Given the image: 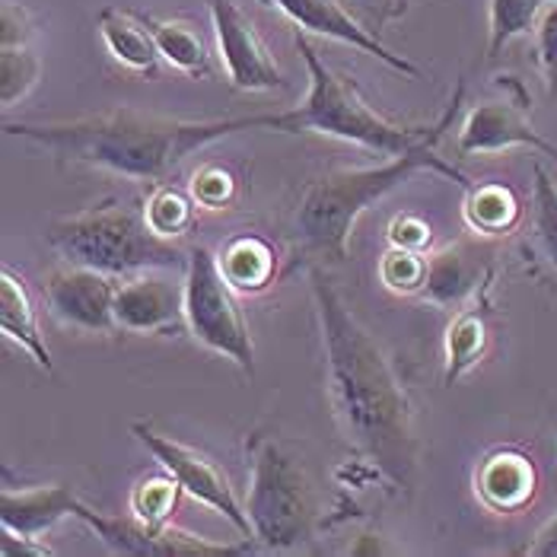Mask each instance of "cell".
Returning a JSON list of instances; mask_svg holds the SVG:
<instances>
[{"instance_id": "6da1fadb", "label": "cell", "mask_w": 557, "mask_h": 557, "mask_svg": "<svg viewBox=\"0 0 557 557\" xmlns=\"http://www.w3.org/2000/svg\"><path fill=\"white\" fill-rule=\"evenodd\" d=\"M309 284L325 347L329 395L344 436L388 484L411 491L421 446L408 392L398 383L383 347L357 322L322 268H309Z\"/></svg>"}, {"instance_id": "7a4b0ae2", "label": "cell", "mask_w": 557, "mask_h": 557, "mask_svg": "<svg viewBox=\"0 0 557 557\" xmlns=\"http://www.w3.org/2000/svg\"><path fill=\"white\" fill-rule=\"evenodd\" d=\"M3 131L54 153L61 163L115 172L137 182H163L195 150L239 131H264V112L214 122H178L122 106L77 122H7Z\"/></svg>"}, {"instance_id": "3957f363", "label": "cell", "mask_w": 557, "mask_h": 557, "mask_svg": "<svg viewBox=\"0 0 557 557\" xmlns=\"http://www.w3.org/2000/svg\"><path fill=\"white\" fill-rule=\"evenodd\" d=\"M462 99H466V84L459 81L449 106L443 109V115L433 122L428 137L421 144H414L411 150L388 157L380 166L332 170L312 178L302 191L300 208H297V233H300L302 246L325 261H335V264L344 261L347 258V239H350L360 214L367 208H373L376 201H383L388 191H395L398 185H405L418 172H436V175L459 182L462 188H472V182L453 163H443L436 157V144L446 137V131L456 125Z\"/></svg>"}, {"instance_id": "277c9868", "label": "cell", "mask_w": 557, "mask_h": 557, "mask_svg": "<svg viewBox=\"0 0 557 557\" xmlns=\"http://www.w3.org/2000/svg\"><path fill=\"white\" fill-rule=\"evenodd\" d=\"M294 45L300 51L306 74H309V92L297 109L287 112H264V131L277 134H325L347 144H357L363 150L395 157L411 150L430 134L433 125H398L380 115L354 81L332 71L319 48L309 42V36L297 29Z\"/></svg>"}, {"instance_id": "5b68a950", "label": "cell", "mask_w": 557, "mask_h": 557, "mask_svg": "<svg viewBox=\"0 0 557 557\" xmlns=\"http://www.w3.org/2000/svg\"><path fill=\"white\" fill-rule=\"evenodd\" d=\"M45 239L67 264L96 268L112 277H134L157 268H188L185 249L160 236L147 223L144 208H134L122 198H106L81 214L51 220Z\"/></svg>"}, {"instance_id": "8992f818", "label": "cell", "mask_w": 557, "mask_h": 557, "mask_svg": "<svg viewBox=\"0 0 557 557\" xmlns=\"http://www.w3.org/2000/svg\"><path fill=\"white\" fill-rule=\"evenodd\" d=\"M249 497L246 513L252 539L264 552H290L312 539L315 491L300 462L271 436H256L249 446Z\"/></svg>"}, {"instance_id": "52a82bcc", "label": "cell", "mask_w": 557, "mask_h": 557, "mask_svg": "<svg viewBox=\"0 0 557 557\" xmlns=\"http://www.w3.org/2000/svg\"><path fill=\"white\" fill-rule=\"evenodd\" d=\"M185 322L198 344L236 363L243 373L256 376V344L236 290L220 271L211 249L198 246L188 252L185 268Z\"/></svg>"}, {"instance_id": "ba28073f", "label": "cell", "mask_w": 557, "mask_h": 557, "mask_svg": "<svg viewBox=\"0 0 557 557\" xmlns=\"http://www.w3.org/2000/svg\"><path fill=\"white\" fill-rule=\"evenodd\" d=\"M74 516L86 522L96 539L122 557H236L249 555L252 545H226V542H211L205 535H195L178 525H153L140 516H109L86 507L84 500L77 504Z\"/></svg>"}, {"instance_id": "9c48e42d", "label": "cell", "mask_w": 557, "mask_h": 557, "mask_svg": "<svg viewBox=\"0 0 557 557\" xmlns=\"http://www.w3.org/2000/svg\"><path fill=\"white\" fill-rule=\"evenodd\" d=\"M131 430L153 453V459L163 466V472H170L182 484V491L188 497H195L198 504H205L223 519H230L246 539L252 535V522H249L246 507L239 504L230 478L223 474V469L216 466L211 456H205L195 446H185V443L172 440L166 433H157L150 424H134Z\"/></svg>"}, {"instance_id": "30bf717a", "label": "cell", "mask_w": 557, "mask_h": 557, "mask_svg": "<svg viewBox=\"0 0 557 557\" xmlns=\"http://www.w3.org/2000/svg\"><path fill=\"white\" fill-rule=\"evenodd\" d=\"M115 297L119 284L112 274L84 268V264H67L54 268L45 281V300L51 315L86 335H112L119 332L115 322Z\"/></svg>"}, {"instance_id": "8fae6325", "label": "cell", "mask_w": 557, "mask_h": 557, "mask_svg": "<svg viewBox=\"0 0 557 557\" xmlns=\"http://www.w3.org/2000/svg\"><path fill=\"white\" fill-rule=\"evenodd\" d=\"M220 61L226 67L230 84L243 92H274L284 86V74L271 58L256 23L236 0H208Z\"/></svg>"}, {"instance_id": "7c38bea8", "label": "cell", "mask_w": 557, "mask_h": 557, "mask_svg": "<svg viewBox=\"0 0 557 557\" xmlns=\"http://www.w3.org/2000/svg\"><path fill=\"white\" fill-rule=\"evenodd\" d=\"M274 10H281L300 33L306 36H322V39H335V42L350 45L363 54L380 58L386 67H392L401 77H421V67L414 61H408L405 54L392 51L380 36H373L350 10L344 0H264Z\"/></svg>"}, {"instance_id": "4fadbf2b", "label": "cell", "mask_w": 557, "mask_h": 557, "mask_svg": "<svg viewBox=\"0 0 557 557\" xmlns=\"http://www.w3.org/2000/svg\"><path fill=\"white\" fill-rule=\"evenodd\" d=\"M175 271H140L119 287L115 322L128 335H172L188 329L185 322V281L172 277Z\"/></svg>"}, {"instance_id": "5bb4252c", "label": "cell", "mask_w": 557, "mask_h": 557, "mask_svg": "<svg viewBox=\"0 0 557 557\" xmlns=\"http://www.w3.org/2000/svg\"><path fill=\"white\" fill-rule=\"evenodd\" d=\"M513 147H529L545 157L557 160V144L542 137V131L532 128L525 119V109L513 99H487L478 102L466 115L459 131V153L478 157V153H504Z\"/></svg>"}, {"instance_id": "9a60e30c", "label": "cell", "mask_w": 557, "mask_h": 557, "mask_svg": "<svg viewBox=\"0 0 557 557\" xmlns=\"http://www.w3.org/2000/svg\"><path fill=\"white\" fill-rule=\"evenodd\" d=\"M491 246L484 243H453L428 256V277L421 297L440 309H459L478 294L491 277Z\"/></svg>"}, {"instance_id": "2e32d148", "label": "cell", "mask_w": 557, "mask_h": 557, "mask_svg": "<svg viewBox=\"0 0 557 557\" xmlns=\"http://www.w3.org/2000/svg\"><path fill=\"white\" fill-rule=\"evenodd\" d=\"M539 469L529 453L516 446L491 449L474 472V494L494 513H519L535 500Z\"/></svg>"}, {"instance_id": "e0dca14e", "label": "cell", "mask_w": 557, "mask_h": 557, "mask_svg": "<svg viewBox=\"0 0 557 557\" xmlns=\"http://www.w3.org/2000/svg\"><path fill=\"white\" fill-rule=\"evenodd\" d=\"M77 494L67 484H36V487H3L0 491V525L13 535L42 539L64 516L77 510Z\"/></svg>"}, {"instance_id": "ac0fdd59", "label": "cell", "mask_w": 557, "mask_h": 557, "mask_svg": "<svg viewBox=\"0 0 557 557\" xmlns=\"http://www.w3.org/2000/svg\"><path fill=\"white\" fill-rule=\"evenodd\" d=\"M99 39L106 51L128 71L153 77L160 67V45L147 23V16L125 7H102L99 10Z\"/></svg>"}, {"instance_id": "d6986e66", "label": "cell", "mask_w": 557, "mask_h": 557, "mask_svg": "<svg viewBox=\"0 0 557 557\" xmlns=\"http://www.w3.org/2000/svg\"><path fill=\"white\" fill-rule=\"evenodd\" d=\"M0 332L7 342L20 344V350H26L45 373L54 370L51 350H48L42 329H39L36 300H33L26 281L20 274H13L10 268L0 271Z\"/></svg>"}, {"instance_id": "ffe728a7", "label": "cell", "mask_w": 557, "mask_h": 557, "mask_svg": "<svg viewBox=\"0 0 557 557\" xmlns=\"http://www.w3.org/2000/svg\"><path fill=\"white\" fill-rule=\"evenodd\" d=\"M216 261L236 294H261L274 284V274H277L274 246L256 233H243V236L230 239L216 252Z\"/></svg>"}, {"instance_id": "44dd1931", "label": "cell", "mask_w": 557, "mask_h": 557, "mask_svg": "<svg viewBox=\"0 0 557 557\" xmlns=\"http://www.w3.org/2000/svg\"><path fill=\"white\" fill-rule=\"evenodd\" d=\"M466 223L469 230L481 233V236H504L513 233L519 216H522V205L516 198V191L504 182H481L466 188Z\"/></svg>"}, {"instance_id": "7402d4cb", "label": "cell", "mask_w": 557, "mask_h": 557, "mask_svg": "<svg viewBox=\"0 0 557 557\" xmlns=\"http://www.w3.org/2000/svg\"><path fill=\"white\" fill-rule=\"evenodd\" d=\"M487 319L481 309H462L456 319L446 325V367H443V383L456 386L466 373H472L478 360L487 350Z\"/></svg>"}, {"instance_id": "603a6c76", "label": "cell", "mask_w": 557, "mask_h": 557, "mask_svg": "<svg viewBox=\"0 0 557 557\" xmlns=\"http://www.w3.org/2000/svg\"><path fill=\"white\" fill-rule=\"evenodd\" d=\"M163 61L188 77H205L211 71V51L205 36L188 20H153L147 16Z\"/></svg>"}, {"instance_id": "cb8c5ba5", "label": "cell", "mask_w": 557, "mask_h": 557, "mask_svg": "<svg viewBox=\"0 0 557 557\" xmlns=\"http://www.w3.org/2000/svg\"><path fill=\"white\" fill-rule=\"evenodd\" d=\"M552 3L557 0H491V7H487V58H500L507 45L532 33Z\"/></svg>"}, {"instance_id": "d4e9b609", "label": "cell", "mask_w": 557, "mask_h": 557, "mask_svg": "<svg viewBox=\"0 0 557 557\" xmlns=\"http://www.w3.org/2000/svg\"><path fill=\"white\" fill-rule=\"evenodd\" d=\"M532 178V243L557 274V185L545 166H535Z\"/></svg>"}, {"instance_id": "484cf974", "label": "cell", "mask_w": 557, "mask_h": 557, "mask_svg": "<svg viewBox=\"0 0 557 557\" xmlns=\"http://www.w3.org/2000/svg\"><path fill=\"white\" fill-rule=\"evenodd\" d=\"M144 214L147 223L160 233V236H182L195 226V216H198V201L195 195L182 191V188H172V185H157L144 205Z\"/></svg>"}, {"instance_id": "4316f807", "label": "cell", "mask_w": 557, "mask_h": 557, "mask_svg": "<svg viewBox=\"0 0 557 557\" xmlns=\"http://www.w3.org/2000/svg\"><path fill=\"white\" fill-rule=\"evenodd\" d=\"M42 61L33 45H0V102L13 106L39 84Z\"/></svg>"}, {"instance_id": "83f0119b", "label": "cell", "mask_w": 557, "mask_h": 557, "mask_svg": "<svg viewBox=\"0 0 557 557\" xmlns=\"http://www.w3.org/2000/svg\"><path fill=\"white\" fill-rule=\"evenodd\" d=\"M178 494H185V491L170 472L147 474L131 491V513L153 522V525H166L178 507Z\"/></svg>"}, {"instance_id": "f1b7e54d", "label": "cell", "mask_w": 557, "mask_h": 557, "mask_svg": "<svg viewBox=\"0 0 557 557\" xmlns=\"http://www.w3.org/2000/svg\"><path fill=\"white\" fill-rule=\"evenodd\" d=\"M424 277H428V256L418 249H398L392 246L383 261H380V281L386 284V290L398 297H411L424 290Z\"/></svg>"}, {"instance_id": "f546056e", "label": "cell", "mask_w": 557, "mask_h": 557, "mask_svg": "<svg viewBox=\"0 0 557 557\" xmlns=\"http://www.w3.org/2000/svg\"><path fill=\"white\" fill-rule=\"evenodd\" d=\"M191 195H195V201L201 205V208H208V211H220V208H226V205H233V198H236V178H233V172L223 170V166H201V170L195 172V178H191Z\"/></svg>"}, {"instance_id": "4dcf8cb0", "label": "cell", "mask_w": 557, "mask_h": 557, "mask_svg": "<svg viewBox=\"0 0 557 557\" xmlns=\"http://www.w3.org/2000/svg\"><path fill=\"white\" fill-rule=\"evenodd\" d=\"M535 51H539V67L548 86V96L557 99V3L542 13L535 26Z\"/></svg>"}, {"instance_id": "1f68e13d", "label": "cell", "mask_w": 557, "mask_h": 557, "mask_svg": "<svg viewBox=\"0 0 557 557\" xmlns=\"http://www.w3.org/2000/svg\"><path fill=\"white\" fill-rule=\"evenodd\" d=\"M344 3L380 39H383L386 26H392L395 20H401L408 13V0H344Z\"/></svg>"}, {"instance_id": "d6a6232c", "label": "cell", "mask_w": 557, "mask_h": 557, "mask_svg": "<svg viewBox=\"0 0 557 557\" xmlns=\"http://www.w3.org/2000/svg\"><path fill=\"white\" fill-rule=\"evenodd\" d=\"M36 39V16L16 3V0H3L0 7V45H33Z\"/></svg>"}, {"instance_id": "836d02e7", "label": "cell", "mask_w": 557, "mask_h": 557, "mask_svg": "<svg viewBox=\"0 0 557 557\" xmlns=\"http://www.w3.org/2000/svg\"><path fill=\"white\" fill-rule=\"evenodd\" d=\"M430 239H433L430 223L418 214H398L392 220V226H388V243L398 246V249H418V252H424L430 246Z\"/></svg>"}, {"instance_id": "e575fe53", "label": "cell", "mask_w": 557, "mask_h": 557, "mask_svg": "<svg viewBox=\"0 0 557 557\" xmlns=\"http://www.w3.org/2000/svg\"><path fill=\"white\" fill-rule=\"evenodd\" d=\"M0 552L3 557H16V555H29V557H51L54 552L45 545L42 539H29V535H13L3 529V539H0Z\"/></svg>"}, {"instance_id": "d590c367", "label": "cell", "mask_w": 557, "mask_h": 557, "mask_svg": "<svg viewBox=\"0 0 557 557\" xmlns=\"http://www.w3.org/2000/svg\"><path fill=\"white\" fill-rule=\"evenodd\" d=\"M522 555L529 557H557V516H552L535 535H532V542L522 548Z\"/></svg>"}]
</instances>
